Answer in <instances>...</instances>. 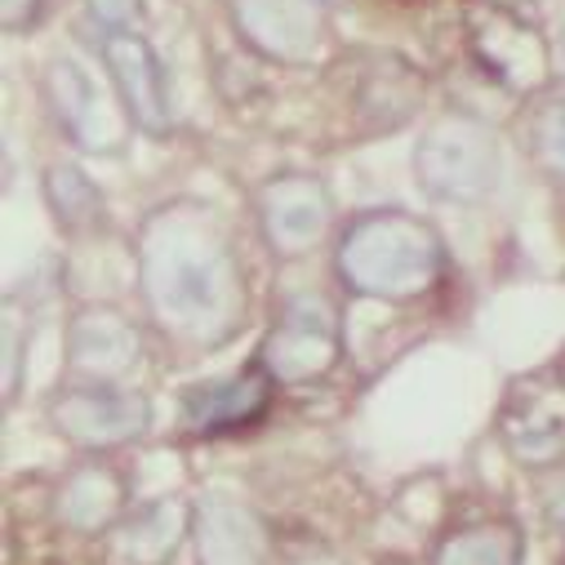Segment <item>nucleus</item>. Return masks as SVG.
I'll return each mask as SVG.
<instances>
[{
  "mask_svg": "<svg viewBox=\"0 0 565 565\" xmlns=\"http://www.w3.org/2000/svg\"><path fill=\"white\" fill-rule=\"evenodd\" d=\"M138 286L166 334L201 348L232 339L249 308L241 258L201 205H166L143 223Z\"/></svg>",
  "mask_w": 565,
  "mask_h": 565,
  "instance_id": "obj_1",
  "label": "nucleus"
},
{
  "mask_svg": "<svg viewBox=\"0 0 565 565\" xmlns=\"http://www.w3.org/2000/svg\"><path fill=\"white\" fill-rule=\"evenodd\" d=\"M339 276L361 299L409 303L428 295L446 271V245L433 223L405 210H370L339 236Z\"/></svg>",
  "mask_w": 565,
  "mask_h": 565,
  "instance_id": "obj_2",
  "label": "nucleus"
},
{
  "mask_svg": "<svg viewBox=\"0 0 565 565\" xmlns=\"http://www.w3.org/2000/svg\"><path fill=\"white\" fill-rule=\"evenodd\" d=\"M414 179L433 201L477 205L499 183V138L477 116H441L414 148Z\"/></svg>",
  "mask_w": 565,
  "mask_h": 565,
  "instance_id": "obj_3",
  "label": "nucleus"
},
{
  "mask_svg": "<svg viewBox=\"0 0 565 565\" xmlns=\"http://www.w3.org/2000/svg\"><path fill=\"white\" fill-rule=\"evenodd\" d=\"M343 356V330L339 312L321 295H295L280 308L276 326L267 330L258 348V365L280 387H303L326 379Z\"/></svg>",
  "mask_w": 565,
  "mask_h": 565,
  "instance_id": "obj_4",
  "label": "nucleus"
},
{
  "mask_svg": "<svg viewBox=\"0 0 565 565\" xmlns=\"http://www.w3.org/2000/svg\"><path fill=\"white\" fill-rule=\"evenodd\" d=\"M58 125L67 129V138L81 148V152H94V157H116L125 152L129 143V111L125 103H116L76 58H54L45 67V81H41Z\"/></svg>",
  "mask_w": 565,
  "mask_h": 565,
  "instance_id": "obj_5",
  "label": "nucleus"
},
{
  "mask_svg": "<svg viewBox=\"0 0 565 565\" xmlns=\"http://www.w3.org/2000/svg\"><path fill=\"white\" fill-rule=\"evenodd\" d=\"M50 418L72 446L111 450V446H125L148 433L152 405H148V396L111 387V383H85V387L58 392L50 405Z\"/></svg>",
  "mask_w": 565,
  "mask_h": 565,
  "instance_id": "obj_6",
  "label": "nucleus"
},
{
  "mask_svg": "<svg viewBox=\"0 0 565 565\" xmlns=\"http://www.w3.org/2000/svg\"><path fill=\"white\" fill-rule=\"evenodd\" d=\"M236 32L271 63H312L326 41L321 0H232Z\"/></svg>",
  "mask_w": 565,
  "mask_h": 565,
  "instance_id": "obj_7",
  "label": "nucleus"
},
{
  "mask_svg": "<svg viewBox=\"0 0 565 565\" xmlns=\"http://www.w3.org/2000/svg\"><path fill=\"white\" fill-rule=\"evenodd\" d=\"M334 218V201L317 174H280L258 192V223L280 258L308 254Z\"/></svg>",
  "mask_w": 565,
  "mask_h": 565,
  "instance_id": "obj_8",
  "label": "nucleus"
},
{
  "mask_svg": "<svg viewBox=\"0 0 565 565\" xmlns=\"http://www.w3.org/2000/svg\"><path fill=\"white\" fill-rule=\"evenodd\" d=\"M103 63L116 81V94H120L129 120L148 134H166L174 103H170V81H166L157 50L138 32H107L103 36Z\"/></svg>",
  "mask_w": 565,
  "mask_h": 565,
  "instance_id": "obj_9",
  "label": "nucleus"
},
{
  "mask_svg": "<svg viewBox=\"0 0 565 565\" xmlns=\"http://www.w3.org/2000/svg\"><path fill=\"white\" fill-rule=\"evenodd\" d=\"M499 437L525 468H547L565 455V387L516 383L499 409Z\"/></svg>",
  "mask_w": 565,
  "mask_h": 565,
  "instance_id": "obj_10",
  "label": "nucleus"
},
{
  "mask_svg": "<svg viewBox=\"0 0 565 565\" xmlns=\"http://www.w3.org/2000/svg\"><path fill=\"white\" fill-rule=\"evenodd\" d=\"M192 539L201 565H267L271 552L263 516L227 494H210L192 508Z\"/></svg>",
  "mask_w": 565,
  "mask_h": 565,
  "instance_id": "obj_11",
  "label": "nucleus"
},
{
  "mask_svg": "<svg viewBox=\"0 0 565 565\" xmlns=\"http://www.w3.org/2000/svg\"><path fill=\"white\" fill-rule=\"evenodd\" d=\"M271 374L263 365H245L227 379H210V383H192L183 392V423L192 433H232V428H249L254 418L267 414L271 405Z\"/></svg>",
  "mask_w": 565,
  "mask_h": 565,
  "instance_id": "obj_12",
  "label": "nucleus"
},
{
  "mask_svg": "<svg viewBox=\"0 0 565 565\" xmlns=\"http://www.w3.org/2000/svg\"><path fill=\"white\" fill-rule=\"evenodd\" d=\"M138 356H143L138 330L116 308H85V312L72 317V326H67V365L81 379H89V383L125 379L138 365Z\"/></svg>",
  "mask_w": 565,
  "mask_h": 565,
  "instance_id": "obj_13",
  "label": "nucleus"
},
{
  "mask_svg": "<svg viewBox=\"0 0 565 565\" xmlns=\"http://www.w3.org/2000/svg\"><path fill=\"white\" fill-rule=\"evenodd\" d=\"M472 54L486 63L490 76H499L512 89H534L547 81V50L543 41L508 10H486L472 23Z\"/></svg>",
  "mask_w": 565,
  "mask_h": 565,
  "instance_id": "obj_14",
  "label": "nucleus"
},
{
  "mask_svg": "<svg viewBox=\"0 0 565 565\" xmlns=\"http://www.w3.org/2000/svg\"><path fill=\"white\" fill-rule=\"evenodd\" d=\"M125 477L111 463L89 459L63 477L54 494V516L72 534H111L125 521Z\"/></svg>",
  "mask_w": 565,
  "mask_h": 565,
  "instance_id": "obj_15",
  "label": "nucleus"
},
{
  "mask_svg": "<svg viewBox=\"0 0 565 565\" xmlns=\"http://www.w3.org/2000/svg\"><path fill=\"white\" fill-rule=\"evenodd\" d=\"M192 534V508L179 499H157L129 512L111 530V556L120 565H170Z\"/></svg>",
  "mask_w": 565,
  "mask_h": 565,
  "instance_id": "obj_16",
  "label": "nucleus"
},
{
  "mask_svg": "<svg viewBox=\"0 0 565 565\" xmlns=\"http://www.w3.org/2000/svg\"><path fill=\"white\" fill-rule=\"evenodd\" d=\"M418 89H423V85H418V76H414L405 63H396V58H379V63L361 76L356 98H352V111H356V120L365 125V134L396 129V125L414 111Z\"/></svg>",
  "mask_w": 565,
  "mask_h": 565,
  "instance_id": "obj_17",
  "label": "nucleus"
},
{
  "mask_svg": "<svg viewBox=\"0 0 565 565\" xmlns=\"http://www.w3.org/2000/svg\"><path fill=\"white\" fill-rule=\"evenodd\" d=\"M525 539L512 521H486L441 539L433 565H521Z\"/></svg>",
  "mask_w": 565,
  "mask_h": 565,
  "instance_id": "obj_18",
  "label": "nucleus"
},
{
  "mask_svg": "<svg viewBox=\"0 0 565 565\" xmlns=\"http://www.w3.org/2000/svg\"><path fill=\"white\" fill-rule=\"evenodd\" d=\"M45 201H50L58 227L72 232V236H85V232H94L103 223V192L76 166H50V174H45Z\"/></svg>",
  "mask_w": 565,
  "mask_h": 565,
  "instance_id": "obj_19",
  "label": "nucleus"
},
{
  "mask_svg": "<svg viewBox=\"0 0 565 565\" xmlns=\"http://www.w3.org/2000/svg\"><path fill=\"white\" fill-rule=\"evenodd\" d=\"M525 148L552 179H565V98L534 107L525 125Z\"/></svg>",
  "mask_w": 565,
  "mask_h": 565,
  "instance_id": "obj_20",
  "label": "nucleus"
},
{
  "mask_svg": "<svg viewBox=\"0 0 565 565\" xmlns=\"http://www.w3.org/2000/svg\"><path fill=\"white\" fill-rule=\"evenodd\" d=\"M85 6L103 32H134V19L143 10V0H85Z\"/></svg>",
  "mask_w": 565,
  "mask_h": 565,
  "instance_id": "obj_21",
  "label": "nucleus"
},
{
  "mask_svg": "<svg viewBox=\"0 0 565 565\" xmlns=\"http://www.w3.org/2000/svg\"><path fill=\"white\" fill-rule=\"evenodd\" d=\"M19 356H23V334H19V312H6V401L19 392Z\"/></svg>",
  "mask_w": 565,
  "mask_h": 565,
  "instance_id": "obj_22",
  "label": "nucleus"
},
{
  "mask_svg": "<svg viewBox=\"0 0 565 565\" xmlns=\"http://www.w3.org/2000/svg\"><path fill=\"white\" fill-rule=\"evenodd\" d=\"M45 0H0V19H6V32H23L41 19Z\"/></svg>",
  "mask_w": 565,
  "mask_h": 565,
  "instance_id": "obj_23",
  "label": "nucleus"
},
{
  "mask_svg": "<svg viewBox=\"0 0 565 565\" xmlns=\"http://www.w3.org/2000/svg\"><path fill=\"white\" fill-rule=\"evenodd\" d=\"M486 6H494V10H508V14H512V0H486Z\"/></svg>",
  "mask_w": 565,
  "mask_h": 565,
  "instance_id": "obj_24",
  "label": "nucleus"
},
{
  "mask_svg": "<svg viewBox=\"0 0 565 565\" xmlns=\"http://www.w3.org/2000/svg\"><path fill=\"white\" fill-rule=\"evenodd\" d=\"M556 379H561V387H565V356H561V365H556Z\"/></svg>",
  "mask_w": 565,
  "mask_h": 565,
  "instance_id": "obj_25",
  "label": "nucleus"
},
{
  "mask_svg": "<svg viewBox=\"0 0 565 565\" xmlns=\"http://www.w3.org/2000/svg\"><path fill=\"white\" fill-rule=\"evenodd\" d=\"M561 565H565V556H561Z\"/></svg>",
  "mask_w": 565,
  "mask_h": 565,
  "instance_id": "obj_26",
  "label": "nucleus"
}]
</instances>
